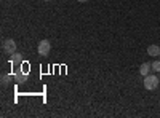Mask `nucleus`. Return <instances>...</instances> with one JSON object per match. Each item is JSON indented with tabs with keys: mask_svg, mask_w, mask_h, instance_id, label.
Listing matches in <instances>:
<instances>
[{
	"mask_svg": "<svg viewBox=\"0 0 160 118\" xmlns=\"http://www.w3.org/2000/svg\"><path fill=\"white\" fill-rule=\"evenodd\" d=\"M158 83H160V80H158V77H157V75L149 73V75H146V77H144V88L148 89V91H154V89H157Z\"/></svg>",
	"mask_w": 160,
	"mask_h": 118,
	"instance_id": "obj_1",
	"label": "nucleus"
},
{
	"mask_svg": "<svg viewBox=\"0 0 160 118\" xmlns=\"http://www.w3.org/2000/svg\"><path fill=\"white\" fill-rule=\"evenodd\" d=\"M50 51H51V43H50V40H42V42H38L37 53H38L40 56H48Z\"/></svg>",
	"mask_w": 160,
	"mask_h": 118,
	"instance_id": "obj_2",
	"label": "nucleus"
},
{
	"mask_svg": "<svg viewBox=\"0 0 160 118\" xmlns=\"http://www.w3.org/2000/svg\"><path fill=\"white\" fill-rule=\"evenodd\" d=\"M2 48L7 54H13V53H16V42L13 40V38H7L2 43Z\"/></svg>",
	"mask_w": 160,
	"mask_h": 118,
	"instance_id": "obj_3",
	"label": "nucleus"
},
{
	"mask_svg": "<svg viewBox=\"0 0 160 118\" xmlns=\"http://www.w3.org/2000/svg\"><path fill=\"white\" fill-rule=\"evenodd\" d=\"M13 80H15V83L18 85H22L28 82V72H24L21 69H15V77H13Z\"/></svg>",
	"mask_w": 160,
	"mask_h": 118,
	"instance_id": "obj_4",
	"label": "nucleus"
},
{
	"mask_svg": "<svg viewBox=\"0 0 160 118\" xmlns=\"http://www.w3.org/2000/svg\"><path fill=\"white\" fill-rule=\"evenodd\" d=\"M151 70H152V65H151V62H142V64L139 65V73H141L142 77L149 75V73H151Z\"/></svg>",
	"mask_w": 160,
	"mask_h": 118,
	"instance_id": "obj_5",
	"label": "nucleus"
},
{
	"mask_svg": "<svg viewBox=\"0 0 160 118\" xmlns=\"http://www.w3.org/2000/svg\"><path fill=\"white\" fill-rule=\"evenodd\" d=\"M10 62H11L13 65L22 64V54H19V53H13V54H10Z\"/></svg>",
	"mask_w": 160,
	"mask_h": 118,
	"instance_id": "obj_6",
	"label": "nucleus"
},
{
	"mask_svg": "<svg viewBox=\"0 0 160 118\" xmlns=\"http://www.w3.org/2000/svg\"><path fill=\"white\" fill-rule=\"evenodd\" d=\"M148 54L149 56H158L160 54V46L158 45H151L148 48Z\"/></svg>",
	"mask_w": 160,
	"mask_h": 118,
	"instance_id": "obj_7",
	"label": "nucleus"
},
{
	"mask_svg": "<svg viewBox=\"0 0 160 118\" xmlns=\"http://www.w3.org/2000/svg\"><path fill=\"white\" fill-rule=\"evenodd\" d=\"M10 82H11V77H10L8 73H2V86L7 88V86L10 85Z\"/></svg>",
	"mask_w": 160,
	"mask_h": 118,
	"instance_id": "obj_8",
	"label": "nucleus"
},
{
	"mask_svg": "<svg viewBox=\"0 0 160 118\" xmlns=\"http://www.w3.org/2000/svg\"><path fill=\"white\" fill-rule=\"evenodd\" d=\"M151 65H152V70H154V72H157V73L160 72V59H158V61L151 62Z\"/></svg>",
	"mask_w": 160,
	"mask_h": 118,
	"instance_id": "obj_9",
	"label": "nucleus"
},
{
	"mask_svg": "<svg viewBox=\"0 0 160 118\" xmlns=\"http://www.w3.org/2000/svg\"><path fill=\"white\" fill-rule=\"evenodd\" d=\"M77 2H80V3H85V2H88V0H77Z\"/></svg>",
	"mask_w": 160,
	"mask_h": 118,
	"instance_id": "obj_10",
	"label": "nucleus"
},
{
	"mask_svg": "<svg viewBox=\"0 0 160 118\" xmlns=\"http://www.w3.org/2000/svg\"><path fill=\"white\" fill-rule=\"evenodd\" d=\"M43 2H51V0H43Z\"/></svg>",
	"mask_w": 160,
	"mask_h": 118,
	"instance_id": "obj_11",
	"label": "nucleus"
},
{
	"mask_svg": "<svg viewBox=\"0 0 160 118\" xmlns=\"http://www.w3.org/2000/svg\"><path fill=\"white\" fill-rule=\"evenodd\" d=\"M158 80H160V72H158Z\"/></svg>",
	"mask_w": 160,
	"mask_h": 118,
	"instance_id": "obj_12",
	"label": "nucleus"
},
{
	"mask_svg": "<svg viewBox=\"0 0 160 118\" xmlns=\"http://www.w3.org/2000/svg\"><path fill=\"white\" fill-rule=\"evenodd\" d=\"M158 58H160V54H158Z\"/></svg>",
	"mask_w": 160,
	"mask_h": 118,
	"instance_id": "obj_13",
	"label": "nucleus"
}]
</instances>
